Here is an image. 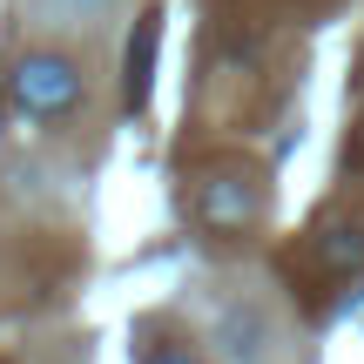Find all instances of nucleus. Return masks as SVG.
Instances as JSON below:
<instances>
[{
  "instance_id": "nucleus-6",
  "label": "nucleus",
  "mask_w": 364,
  "mask_h": 364,
  "mask_svg": "<svg viewBox=\"0 0 364 364\" xmlns=\"http://www.w3.org/2000/svg\"><path fill=\"white\" fill-rule=\"evenodd\" d=\"M34 7L48 14L54 27H95L108 7H115V0H34Z\"/></svg>"
},
{
  "instance_id": "nucleus-2",
  "label": "nucleus",
  "mask_w": 364,
  "mask_h": 364,
  "mask_svg": "<svg viewBox=\"0 0 364 364\" xmlns=\"http://www.w3.org/2000/svg\"><path fill=\"white\" fill-rule=\"evenodd\" d=\"M196 223H203L209 236H243L263 223V209H270V189H263L257 169H243V162H223V169H209L203 182H196L189 196Z\"/></svg>"
},
{
  "instance_id": "nucleus-1",
  "label": "nucleus",
  "mask_w": 364,
  "mask_h": 364,
  "mask_svg": "<svg viewBox=\"0 0 364 364\" xmlns=\"http://www.w3.org/2000/svg\"><path fill=\"white\" fill-rule=\"evenodd\" d=\"M7 95H14V108H21L27 122H61V115H75V108L88 102V75H81V61L61 54V48H27L21 61L7 68Z\"/></svg>"
},
{
  "instance_id": "nucleus-4",
  "label": "nucleus",
  "mask_w": 364,
  "mask_h": 364,
  "mask_svg": "<svg viewBox=\"0 0 364 364\" xmlns=\"http://www.w3.org/2000/svg\"><path fill=\"white\" fill-rule=\"evenodd\" d=\"M317 263H324L331 277L364 270V223H324V230H317Z\"/></svg>"
},
{
  "instance_id": "nucleus-5",
  "label": "nucleus",
  "mask_w": 364,
  "mask_h": 364,
  "mask_svg": "<svg viewBox=\"0 0 364 364\" xmlns=\"http://www.w3.org/2000/svg\"><path fill=\"white\" fill-rule=\"evenodd\" d=\"M223 344H230V358H263V317L257 311H230L223 317Z\"/></svg>"
},
{
  "instance_id": "nucleus-7",
  "label": "nucleus",
  "mask_w": 364,
  "mask_h": 364,
  "mask_svg": "<svg viewBox=\"0 0 364 364\" xmlns=\"http://www.w3.org/2000/svg\"><path fill=\"white\" fill-rule=\"evenodd\" d=\"M149 364H196V358H182V351H169V358H149Z\"/></svg>"
},
{
  "instance_id": "nucleus-3",
  "label": "nucleus",
  "mask_w": 364,
  "mask_h": 364,
  "mask_svg": "<svg viewBox=\"0 0 364 364\" xmlns=\"http://www.w3.org/2000/svg\"><path fill=\"white\" fill-rule=\"evenodd\" d=\"M156 48H162V7H142V21H135V34H129V54H122V102H129V108L149 102Z\"/></svg>"
}]
</instances>
